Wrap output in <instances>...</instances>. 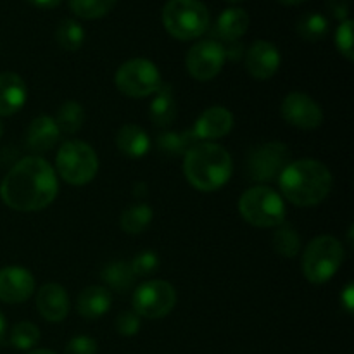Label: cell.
Returning <instances> with one entry per match:
<instances>
[{
  "mask_svg": "<svg viewBox=\"0 0 354 354\" xmlns=\"http://www.w3.org/2000/svg\"><path fill=\"white\" fill-rule=\"evenodd\" d=\"M57 192V173L40 156H28L17 161L0 183L3 204L21 213L45 209L54 203Z\"/></svg>",
  "mask_w": 354,
  "mask_h": 354,
  "instance_id": "cell-1",
  "label": "cell"
},
{
  "mask_svg": "<svg viewBox=\"0 0 354 354\" xmlns=\"http://www.w3.org/2000/svg\"><path fill=\"white\" fill-rule=\"evenodd\" d=\"M332 173L317 159L290 161L279 176L282 199L299 207L318 206L332 190Z\"/></svg>",
  "mask_w": 354,
  "mask_h": 354,
  "instance_id": "cell-2",
  "label": "cell"
},
{
  "mask_svg": "<svg viewBox=\"0 0 354 354\" xmlns=\"http://www.w3.org/2000/svg\"><path fill=\"white\" fill-rule=\"evenodd\" d=\"M234 171L230 152L216 142H197L183 156V173L194 189L214 192L227 185Z\"/></svg>",
  "mask_w": 354,
  "mask_h": 354,
  "instance_id": "cell-3",
  "label": "cell"
},
{
  "mask_svg": "<svg viewBox=\"0 0 354 354\" xmlns=\"http://www.w3.org/2000/svg\"><path fill=\"white\" fill-rule=\"evenodd\" d=\"M162 24L176 40H194L209 28V10L201 0H168L162 7Z\"/></svg>",
  "mask_w": 354,
  "mask_h": 354,
  "instance_id": "cell-4",
  "label": "cell"
},
{
  "mask_svg": "<svg viewBox=\"0 0 354 354\" xmlns=\"http://www.w3.org/2000/svg\"><path fill=\"white\" fill-rule=\"evenodd\" d=\"M239 213L252 227L277 228L286 221L287 211L279 192L272 187L256 185L241 196Z\"/></svg>",
  "mask_w": 354,
  "mask_h": 354,
  "instance_id": "cell-5",
  "label": "cell"
},
{
  "mask_svg": "<svg viewBox=\"0 0 354 354\" xmlns=\"http://www.w3.org/2000/svg\"><path fill=\"white\" fill-rule=\"evenodd\" d=\"M344 261V248L332 235H318L303 254V273L308 282L325 283L339 272Z\"/></svg>",
  "mask_w": 354,
  "mask_h": 354,
  "instance_id": "cell-6",
  "label": "cell"
},
{
  "mask_svg": "<svg viewBox=\"0 0 354 354\" xmlns=\"http://www.w3.org/2000/svg\"><path fill=\"white\" fill-rule=\"evenodd\" d=\"M59 176L69 185L82 187L92 182L99 171V158L92 145L83 140H68L55 156Z\"/></svg>",
  "mask_w": 354,
  "mask_h": 354,
  "instance_id": "cell-7",
  "label": "cell"
},
{
  "mask_svg": "<svg viewBox=\"0 0 354 354\" xmlns=\"http://www.w3.org/2000/svg\"><path fill=\"white\" fill-rule=\"evenodd\" d=\"M116 88L131 99H145L154 95L162 85V78L154 62L149 59H130L118 68L114 75Z\"/></svg>",
  "mask_w": 354,
  "mask_h": 354,
  "instance_id": "cell-8",
  "label": "cell"
},
{
  "mask_svg": "<svg viewBox=\"0 0 354 354\" xmlns=\"http://www.w3.org/2000/svg\"><path fill=\"white\" fill-rule=\"evenodd\" d=\"M131 303L138 317L159 320V318L168 317L175 310L176 290L166 280H147L135 289Z\"/></svg>",
  "mask_w": 354,
  "mask_h": 354,
  "instance_id": "cell-9",
  "label": "cell"
},
{
  "mask_svg": "<svg viewBox=\"0 0 354 354\" xmlns=\"http://www.w3.org/2000/svg\"><path fill=\"white\" fill-rule=\"evenodd\" d=\"M227 61V52L221 41L207 38L194 44L185 57L189 75L197 82H209L216 78Z\"/></svg>",
  "mask_w": 354,
  "mask_h": 354,
  "instance_id": "cell-10",
  "label": "cell"
},
{
  "mask_svg": "<svg viewBox=\"0 0 354 354\" xmlns=\"http://www.w3.org/2000/svg\"><path fill=\"white\" fill-rule=\"evenodd\" d=\"M290 162L289 149L282 142H268L252 149L248 158L249 178L254 182H273Z\"/></svg>",
  "mask_w": 354,
  "mask_h": 354,
  "instance_id": "cell-11",
  "label": "cell"
},
{
  "mask_svg": "<svg viewBox=\"0 0 354 354\" xmlns=\"http://www.w3.org/2000/svg\"><path fill=\"white\" fill-rule=\"evenodd\" d=\"M282 118L301 130H315L324 123V111L320 104L304 92H290L282 100Z\"/></svg>",
  "mask_w": 354,
  "mask_h": 354,
  "instance_id": "cell-12",
  "label": "cell"
},
{
  "mask_svg": "<svg viewBox=\"0 0 354 354\" xmlns=\"http://www.w3.org/2000/svg\"><path fill=\"white\" fill-rule=\"evenodd\" d=\"M35 292V277L23 266L0 268V301L7 304H21Z\"/></svg>",
  "mask_w": 354,
  "mask_h": 354,
  "instance_id": "cell-13",
  "label": "cell"
},
{
  "mask_svg": "<svg viewBox=\"0 0 354 354\" xmlns=\"http://www.w3.org/2000/svg\"><path fill=\"white\" fill-rule=\"evenodd\" d=\"M280 62H282L280 52L272 41L256 40L245 52V69L252 78L261 82L275 76Z\"/></svg>",
  "mask_w": 354,
  "mask_h": 354,
  "instance_id": "cell-14",
  "label": "cell"
},
{
  "mask_svg": "<svg viewBox=\"0 0 354 354\" xmlns=\"http://www.w3.org/2000/svg\"><path fill=\"white\" fill-rule=\"evenodd\" d=\"M234 128V114L223 106L207 107L192 128L197 142H214L218 138L227 137Z\"/></svg>",
  "mask_w": 354,
  "mask_h": 354,
  "instance_id": "cell-15",
  "label": "cell"
},
{
  "mask_svg": "<svg viewBox=\"0 0 354 354\" xmlns=\"http://www.w3.org/2000/svg\"><path fill=\"white\" fill-rule=\"evenodd\" d=\"M37 310L47 322L57 324L68 317L69 296L59 283H45L37 292Z\"/></svg>",
  "mask_w": 354,
  "mask_h": 354,
  "instance_id": "cell-16",
  "label": "cell"
},
{
  "mask_svg": "<svg viewBox=\"0 0 354 354\" xmlns=\"http://www.w3.org/2000/svg\"><path fill=\"white\" fill-rule=\"evenodd\" d=\"M28 88L17 73H0V116H12L26 104Z\"/></svg>",
  "mask_w": 354,
  "mask_h": 354,
  "instance_id": "cell-17",
  "label": "cell"
},
{
  "mask_svg": "<svg viewBox=\"0 0 354 354\" xmlns=\"http://www.w3.org/2000/svg\"><path fill=\"white\" fill-rule=\"evenodd\" d=\"M111 304H113V296L109 289L102 286H90L78 294L76 311L86 320H97L111 310Z\"/></svg>",
  "mask_w": 354,
  "mask_h": 354,
  "instance_id": "cell-18",
  "label": "cell"
},
{
  "mask_svg": "<svg viewBox=\"0 0 354 354\" xmlns=\"http://www.w3.org/2000/svg\"><path fill=\"white\" fill-rule=\"evenodd\" d=\"M59 138H61V130L54 118L50 116L35 118L28 128V147L38 154L50 151L57 144Z\"/></svg>",
  "mask_w": 354,
  "mask_h": 354,
  "instance_id": "cell-19",
  "label": "cell"
},
{
  "mask_svg": "<svg viewBox=\"0 0 354 354\" xmlns=\"http://www.w3.org/2000/svg\"><path fill=\"white\" fill-rule=\"evenodd\" d=\"M249 28V14L241 7H230L225 9L218 17L216 24L213 28V33L221 41L234 44L239 38L244 37Z\"/></svg>",
  "mask_w": 354,
  "mask_h": 354,
  "instance_id": "cell-20",
  "label": "cell"
},
{
  "mask_svg": "<svg viewBox=\"0 0 354 354\" xmlns=\"http://www.w3.org/2000/svg\"><path fill=\"white\" fill-rule=\"evenodd\" d=\"M116 145L121 154H124L127 158L140 159L151 149V138H149L147 131L142 127L133 123H127L118 130Z\"/></svg>",
  "mask_w": 354,
  "mask_h": 354,
  "instance_id": "cell-21",
  "label": "cell"
},
{
  "mask_svg": "<svg viewBox=\"0 0 354 354\" xmlns=\"http://www.w3.org/2000/svg\"><path fill=\"white\" fill-rule=\"evenodd\" d=\"M151 120L156 127L166 128L175 121L176 118V102L175 93L169 85L162 83L161 88L154 93V99L151 102Z\"/></svg>",
  "mask_w": 354,
  "mask_h": 354,
  "instance_id": "cell-22",
  "label": "cell"
},
{
  "mask_svg": "<svg viewBox=\"0 0 354 354\" xmlns=\"http://www.w3.org/2000/svg\"><path fill=\"white\" fill-rule=\"evenodd\" d=\"M152 218H154V211L149 204H131L121 213L120 227L124 234L138 235L151 225Z\"/></svg>",
  "mask_w": 354,
  "mask_h": 354,
  "instance_id": "cell-23",
  "label": "cell"
},
{
  "mask_svg": "<svg viewBox=\"0 0 354 354\" xmlns=\"http://www.w3.org/2000/svg\"><path fill=\"white\" fill-rule=\"evenodd\" d=\"M197 144L192 130L187 131H165L156 138V145L166 156H185L190 147Z\"/></svg>",
  "mask_w": 354,
  "mask_h": 354,
  "instance_id": "cell-24",
  "label": "cell"
},
{
  "mask_svg": "<svg viewBox=\"0 0 354 354\" xmlns=\"http://www.w3.org/2000/svg\"><path fill=\"white\" fill-rule=\"evenodd\" d=\"M100 279H102L111 289L118 290V292H127L128 289H131V286L135 283V279H137V277L131 272L130 263L113 261L109 263V265H106V268L102 270Z\"/></svg>",
  "mask_w": 354,
  "mask_h": 354,
  "instance_id": "cell-25",
  "label": "cell"
},
{
  "mask_svg": "<svg viewBox=\"0 0 354 354\" xmlns=\"http://www.w3.org/2000/svg\"><path fill=\"white\" fill-rule=\"evenodd\" d=\"M272 244L277 254L283 256V258H294V256L299 254L301 251L299 234H297L296 228L290 223H287V221H283L282 225L277 227L272 239Z\"/></svg>",
  "mask_w": 354,
  "mask_h": 354,
  "instance_id": "cell-26",
  "label": "cell"
},
{
  "mask_svg": "<svg viewBox=\"0 0 354 354\" xmlns=\"http://www.w3.org/2000/svg\"><path fill=\"white\" fill-rule=\"evenodd\" d=\"M54 120L61 133L64 131L68 135H75L76 131L82 130L83 123H85V109L76 100H68V102L59 107L57 116Z\"/></svg>",
  "mask_w": 354,
  "mask_h": 354,
  "instance_id": "cell-27",
  "label": "cell"
},
{
  "mask_svg": "<svg viewBox=\"0 0 354 354\" xmlns=\"http://www.w3.org/2000/svg\"><path fill=\"white\" fill-rule=\"evenodd\" d=\"M296 30L306 41H320L328 33V21L320 12H306L297 19Z\"/></svg>",
  "mask_w": 354,
  "mask_h": 354,
  "instance_id": "cell-28",
  "label": "cell"
},
{
  "mask_svg": "<svg viewBox=\"0 0 354 354\" xmlns=\"http://www.w3.org/2000/svg\"><path fill=\"white\" fill-rule=\"evenodd\" d=\"M55 40L59 47L68 52H75L82 48L85 41V30L82 24L75 19H62L55 30Z\"/></svg>",
  "mask_w": 354,
  "mask_h": 354,
  "instance_id": "cell-29",
  "label": "cell"
},
{
  "mask_svg": "<svg viewBox=\"0 0 354 354\" xmlns=\"http://www.w3.org/2000/svg\"><path fill=\"white\" fill-rule=\"evenodd\" d=\"M118 0H69L73 12L82 19H99L114 9Z\"/></svg>",
  "mask_w": 354,
  "mask_h": 354,
  "instance_id": "cell-30",
  "label": "cell"
},
{
  "mask_svg": "<svg viewBox=\"0 0 354 354\" xmlns=\"http://www.w3.org/2000/svg\"><path fill=\"white\" fill-rule=\"evenodd\" d=\"M38 341H40V330L31 322H19L17 325H14L9 335L10 346L19 351H30L37 346Z\"/></svg>",
  "mask_w": 354,
  "mask_h": 354,
  "instance_id": "cell-31",
  "label": "cell"
},
{
  "mask_svg": "<svg viewBox=\"0 0 354 354\" xmlns=\"http://www.w3.org/2000/svg\"><path fill=\"white\" fill-rule=\"evenodd\" d=\"M335 47L341 52L342 57L348 59L349 62L354 61V50H353V21L346 19L339 24L337 31H335Z\"/></svg>",
  "mask_w": 354,
  "mask_h": 354,
  "instance_id": "cell-32",
  "label": "cell"
},
{
  "mask_svg": "<svg viewBox=\"0 0 354 354\" xmlns=\"http://www.w3.org/2000/svg\"><path fill=\"white\" fill-rule=\"evenodd\" d=\"M159 266L158 254L154 251H142L131 259L130 268L133 272L135 277H147L152 272H156Z\"/></svg>",
  "mask_w": 354,
  "mask_h": 354,
  "instance_id": "cell-33",
  "label": "cell"
},
{
  "mask_svg": "<svg viewBox=\"0 0 354 354\" xmlns=\"http://www.w3.org/2000/svg\"><path fill=\"white\" fill-rule=\"evenodd\" d=\"M142 327L140 317L135 311H123L120 317L116 318V330L123 337H133L138 334Z\"/></svg>",
  "mask_w": 354,
  "mask_h": 354,
  "instance_id": "cell-34",
  "label": "cell"
},
{
  "mask_svg": "<svg viewBox=\"0 0 354 354\" xmlns=\"http://www.w3.org/2000/svg\"><path fill=\"white\" fill-rule=\"evenodd\" d=\"M99 346L93 337L88 335H76L66 346L64 354H97Z\"/></svg>",
  "mask_w": 354,
  "mask_h": 354,
  "instance_id": "cell-35",
  "label": "cell"
},
{
  "mask_svg": "<svg viewBox=\"0 0 354 354\" xmlns=\"http://www.w3.org/2000/svg\"><path fill=\"white\" fill-rule=\"evenodd\" d=\"M327 10L330 12V16L334 19L342 21L348 19V14H349V2L348 0H327Z\"/></svg>",
  "mask_w": 354,
  "mask_h": 354,
  "instance_id": "cell-36",
  "label": "cell"
},
{
  "mask_svg": "<svg viewBox=\"0 0 354 354\" xmlns=\"http://www.w3.org/2000/svg\"><path fill=\"white\" fill-rule=\"evenodd\" d=\"M341 303H342V306L346 308V311H348V313H351V311L354 310V289H353V283H349V286L346 287L344 290H342Z\"/></svg>",
  "mask_w": 354,
  "mask_h": 354,
  "instance_id": "cell-37",
  "label": "cell"
},
{
  "mask_svg": "<svg viewBox=\"0 0 354 354\" xmlns=\"http://www.w3.org/2000/svg\"><path fill=\"white\" fill-rule=\"evenodd\" d=\"M28 2L35 7H40V9H54L62 0H28Z\"/></svg>",
  "mask_w": 354,
  "mask_h": 354,
  "instance_id": "cell-38",
  "label": "cell"
},
{
  "mask_svg": "<svg viewBox=\"0 0 354 354\" xmlns=\"http://www.w3.org/2000/svg\"><path fill=\"white\" fill-rule=\"evenodd\" d=\"M6 332H7V322L6 318H3V315L0 313V342L6 339Z\"/></svg>",
  "mask_w": 354,
  "mask_h": 354,
  "instance_id": "cell-39",
  "label": "cell"
},
{
  "mask_svg": "<svg viewBox=\"0 0 354 354\" xmlns=\"http://www.w3.org/2000/svg\"><path fill=\"white\" fill-rule=\"evenodd\" d=\"M280 3H286V6H297V3H303L306 0H279Z\"/></svg>",
  "mask_w": 354,
  "mask_h": 354,
  "instance_id": "cell-40",
  "label": "cell"
},
{
  "mask_svg": "<svg viewBox=\"0 0 354 354\" xmlns=\"http://www.w3.org/2000/svg\"><path fill=\"white\" fill-rule=\"evenodd\" d=\"M28 354H55L50 349H35V351H30Z\"/></svg>",
  "mask_w": 354,
  "mask_h": 354,
  "instance_id": "cell-41",
  "label": "cell"
},
{
  "mask_svg": "<svg viewBox=\"0 0 354 354\" xmlns=\"http://www.w3.org/2000/svg\"><path fill=\"white\" fill-rule=\"evenodd\" d=\"M2 135H3V123L0 121V138H2Z\"/></svg>",
  "mask_w": 354,
  "mask_h": 354,
  "instance_id": "cell-42",
  "label": "cell"
},
{
  "mask_svg": "<svg viewBox=\"0 0 354 354\" xmlns=\"http://www.w3.org/2000/svg\"><path fill=\"white\" fill-rule=\"evenodd\" d=\"M227 2H241V0H227Z\"/></svg>",
  "mask_w": 354,
  "mask_h": 354,
  "instance_id": "cell-43",
  "label": "cell"
}]
</instances>
